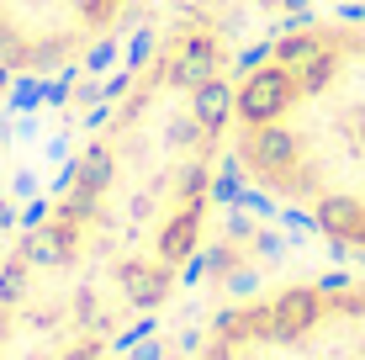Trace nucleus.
<instances>
[{
    "label": "nucleus",
    "mask_w": 365,
    "mask_h": 360,
    "mask_svg": "<svg viewBox=\"0 0 365 360\" xmlns=\"http://www.w3.org/2000/svg\"><path fill=\"white\" fill-rule=\"evenodd\" d=\"M222 287H228L233 297H255V292H259V270H255V265H238V259H233L228 276H222Z\"/></svg>",
    "instance_id": "aec40b11"
},
{
    "label": "nucleus",
    "mask_w": 365,
    "mask_h": 360,
    "mask_svg": "<svg viewBox=\"0 0 365 360\" xmlns=\"http://www.w3.org/2000/svg\"><path fill=\"white\" fill-rule=\"evenodd\" d=\"M191 117L207 128V138H212V133H222L238 117V91L222 80V74H217V80H207V85H196V91H191Z\"/></svg>",
    "instance_id": "0eeeda50"
},
{
    "label": "nucleus",
    "mask_w": 365,
    "mask_h": 360,
    "mask_svg": "<svg viewBox=\"0 0 365 360\" xmlns=\"http://www.w3.org/2000/svg\"><path fill=\"white\" fill-rule=\"evenodd\" d=\"M297 101V69L286 64H270L244 74V85H238V117L249 122V128H265V122H281L286 111Z\"/></svg>",
    "instance_id": "f257e3e1"
},
{
    "label": "nucleus",
    "mask_w": 365,
    "mask_h": 360,
    "mask_svg": "<svg viewBox=\"0 0 365 360\" xmlns=\"http://www.w3.org/2000/svg\"><path fill=\"white\" fill-rule=\"evenodd\" d=\"M154 43H159V32H154V27H138V32H133V43H128V58H122V69H133V74H138V69L148 64V58H154Z\"/></svg>",
    "instance_id": "dca6fc26"
},
{
    "label": "nucleus",
    "mask_w": 365,
    "mask_h": 360,
    "mask_svg": "<svg viewBox=\"0 0 365 360\" xmlns=\"http://www.w3.org/2000/svg\"><path fill=\"white\" fill-rule=\"evenodd\" d=\"M207 165H201V159H191V165L180 170V180H175V191H180V202H196V196H207Z\"/></svg>",
    "instance_id": "f3484780"
},
{
    "label": "nucleus",
    "mask_w": 365,
    "mask_h": 360,
    "mask_svg": "<svg viewBox=\"0 0 365 360\" xmlns=\"http://www.w3.org/2000/svg\"><path fill=\"white\" fill-rule=\"evenodd\" d=\"M69 185H74V159H64V165H58V175H53V191H58V196H64Z\"/></svg>",
    "instance_id": "2f4dec72"
},
{
    "label": "nucleus",
    "mask_w": 365,
    "mask_h": 360,
    "mask_svg": "<svg viewBox=\"0 0 365 360\" xmlns=\"http://www.w3.org/2000/svg\"><path fill=\"white\" fill-rule=\"evenodd\" d=\"M165 80L175 85V91H196V85L217 80V43H212V37H201V32H191V37L170 53Z\"/></svg>",
    "instance_id": "39448f33"
},
{
    "label": "nucleus",
    "mask_w": 365,
    "mask_h": 360,
    "mask_svg": "<svg viewBox=\"0 0 365 360\" xmlns=\"http://www.w3.org/2000/svg\"><path fill=\"white\" fill-rule=\"evenodd\" d=\"M201 360H207V355H201Z\"/></svg>",
    "instance_id": "a19ab883"
},
{
    "label": "nucleus",
    "mask_w": 365,
    "mask_h": 360,
    "mask_svg": "<svg viewBox=\"0 0 365 360\" xmlns=\"http://www.w3.org/2000/svg\"><path fill=\"white\" fill-rule=\"evenodd\" d=\"M117 287L133 313H159L175 292V265H165V259H122Z\"/></svg>",
    "instance_id": "7ed1b4c3"
},
{
    "label": "nucleus",
    "mask_w": 365,
    "mask_h": 360,
    "mask_svg": "<svg viewBox=\"0 0 365 360\" xmlns=\"http://www.w3.org/2000/svg\"><path fill=\"white\" fill-rule=\"evenodd\" d=\"M48 159H58V165L69 159V138H64V133H58V138H48Z\"/></svg>",
    "instance_id": "473e14b6"
},
{
    "label": "nucleus",
    "mask_w": 365,
    "mask_h": 360,
    "mask_svg": "<svg viewBox=\"0 0 365 360\" xmlns=\"http://www.w3.org/2000/svg\"><path fill=\"white\" fill-rule=\"evenodd\" d=\"M165 355H170V350H165L159 339H143L138 350H128V360H165Z\"/></svg>",
    "instance_id": "c756f323"
},
{
    "label": "nucleus",
    "mask_w": 365,
    "mask_h": 360,
    "mask_svg": "<svg viewBox=\"0 0 365 360\" xmlns=\"http://www.w3.org/2000/svg\"><path fill=\"white\" fill-rule=\"evenodd\" d=\"M74 244H80V222H64L53 212V222H43V228H32L21 239V259L37 270H64L74 259Z\"/></svg>",
    "instance_id": "20e7f679"
},
{
    "label": "nucleus",
    "mask_w": 365,
    "mask_h": 360,
    "mask_svg": "<svg viewBox=\"0 0 365 360\" xmlns=\"http://www.w3.org/2000/svg\"><path fill=\"white\" fill-rule=\"evenodd\" d=\"M96 101H106V96H101V85L96 80H80V85H74V111H80V106H96Z\"/></svg>",
    "instance_id": "a878e982"
},
{
    "label": "nucleus",
    "mask_w": 365,
    "mask_h": 360,
    "mask_svg": "<svg viewBox=\"0 0 365 360\" xmlns=\"http://www.w3.org/2000/svg\"><path fill=\"white\" fill-rule=\"evenodd\" d=\"M249 244H255V254H259V259H281V250H286L281 233H255Z\"/></svg>",
    "instance_id": "393cba45"
},
{
    "label": "nucleus",
    "mask_w": 365,
    "mask_h": 360,
    "mask_svg": "<svg viewBox=\"0 0 365 360\" xmlns=\"http://www.w3.org/2000/svg\"><path fill=\"white\" fill-rule=\"evenodd\" d=\"M154 212V196H133V217H148Z\"/></svg>",
    "instance_id": "f704fd0d"
},
{
    "label": "nucleus",
    "mask_w": 365,
    "mask_h": 360,
    "mask_svg": "<svg viewBox=\"0 0 365 360\" xmlns=\"http://www.w3.org/2000/svg\"><path fill=\"white\" fill-rule=\"evenodd\" d=\"M323 48H329V43H323V37L312 32V27H302V32H281V37H275V64L302 69V64H312Z\"/></svg>",
    "instance_id": "1a4fd4ad"
},
{
    "label": "nucleus",
    "mask_w": 365,
    "mask_h": 360,
    "mask_svg": "<svg viewBox=\"0 0 365 360\" xmlns=\"http://www.w3.org/2000/svg\"><path fill=\"white\" fill-rule=\"evenodd\" d=\"M11 80H16V69H11V64H0V101H6V91H11Z\"/></svg>",
    "instance_id": "c9c22d12"
},
{
    "label": "nucleus",
    "mask_w": 365,
    "mask_h": 360,
    "mask_svg": "<svg viewBox=\"0 0 365 360\" xmlns=\"http://www.w3.org/2000/svg\"><path fill=\"white\" fill-rule=\"evenodd\" d=\"M339 16H344V21H365V6H344Z\"/></svg>",
    "instance_id": "4c0bfd02"
},
{
    "label": "nucleus",
    "mask_w": 365,
    "mask_h": 360,
    "mask_svg": "<svg viewBox=\"0 0 365 360\" xmlns=\"http://www.w3.org/2000/svg\"><path fill=\"white\" fill-rule=\"evenodd\" d=\"M154 329H159V324H154V313H143L133 329H122L117 339H111V350H117V355H128V350H138L143 339H154Z\"/></svg>",
    "instance_id": "a211bd4d"
},
{
    "label": "nucleus",
    "mask_w": 365,
    "mask_h": 360,
    "mask_svg": "<svg viewBox=\"0 0 365 360\" xmlns=\"http://www.w3.org/2000/svg\"><path fill=\"white\" fill-rule=\"evenodd\" d=\"M80 122H85L91 133H96V128H106V122H111V101H96V106H85V117H80Z\"/></svg>",
    "instance_id": "c85d7f7f"
},
{
    "label": "nucleus",
    "mask_w": 365,
    "mask_h": 360,
    "mask_svg": "<svg viewBox=\"0 0 365 360\" xmlns=\"http://www.w3.org/2000/svg\"><path fill=\"white\" fill-rule=\"evenodd\" d=\"M255 222H249V212H244V207H233V217H228V239H255Z\"/></svg>",
    "instance_id": "bb28decb"
},
{
    "label": "nucleus",
    "mask_w": 365,
    "mask_h": 360,
    "mask_svg": "<svg viewBox=\"0 0 365 360\" xmlns=\"http://www.w3.org/2000/svg\"><path fill=\"white\" fill-rule=\"evenodd\" d=\"M53 212H58V207L48 202V196H32V202L16 212V228H27V233H32V228H43V222H53Z\"/></svg>",
    "instance_id": "412c9836"
},
{
    "label": "nucleus",
    "mask_w": 365,
    "mask_h": 360,
    "mask_svg": "<svg viewBox=\"0 0 365 360\" xmlns=\"http://www.w3.org/2000/svg\"><path fill=\"white\" fill-rule=\"evenodd\" d=\"M165 360H180V355H165Z\"/></svg>",
    "instance_id": "ea45409f"
},
{
    "label": "nucleus",
    "mask_w": 365,
    "mask_h": 360,
    "mask_svg": "<svg viewBox=\"0 0 365 360\" xmlns=\"http://www.w3.org/2000/svg\"><path fill=\"white\" fill-rule=\"evenodd\" d=\"M74 6H80V16H85V21H106L117 0H74Z\"/></svg>",
    "instance_id": "cd10ccee"
},
{
    "label": "nucleus",
    "mask_w": 365,
    "mask_h": 360,
    "mask_svg": "<svg viewBox=\"0 0 365 360\" xmlns=\"http://www.w3.org/2000/svg\"><path fill=\"white\" fill-rule=\"evenodd\" d=\"M334 74H339V48H323L312 64H302V69H297V96H318V91H329Z\"/></svg>",
    "instance_id": "9b49d317"
},
{
    "label": "nucleus",
    "mask_w": 365,
    "mask_h": 360,
    "mask_svg": "<svg viewBox=\"0 0 365 360\" xmlns=\"http://www.w3.org/2000/svg\"><path fill=\"white\" fill-rule=\"evenodd\" d=\"M128 91H133V69H117L106 85H101V96H106V101H122Z\"/></svg>",
    "instance_id": "b1692460"
},
{
    "label": "nucleus",
    "mask_w": 365,
    "mask_h": 360,
    "mask_svg": "<svg viewBox=\"0 0 365 360\" xmlns=\"http://www.w3.org/2000/svg\"><path fill=\"white\" fill-rule=\"evenodd\" d=\"M244 159L259 170L265 180H292L297 165H302V138L297 128H286V122H265V128H249L244 138Z\"/></svg>",
    "instance_id": "f03ea898"
},
{
    "label": "nucleus",
    "mask_w": 365,
    "mask_h": 360,
    "mask_svg": "<svg viewBox=\"0 0 365 360\" xmlns=\"http://www.w3.org/2000/svg\"><path fill=\"white\" fill-rule=\"evenodd\" d=\"M201 138H207V128H201L191 111H185V117H175L170 128H165V143H170V148H196Z\"/></svg>",
    "instance_id": "2eb2a0df"
},
{
    "label": "nucleus",
    "mask_w": 365,
    "mask_h": 360,
    "mask_svg": "<svg viewBox=\"0 0 365 360\" xmlns=\"http://www.w3.org/2000/svg\"><path fill=\"white\" fill-rule=\"evenodd\" d=\"M27 43H21V32L16 27H6V21H0V64H11V69H21L27 64Z\"/></svg>",
    "instance_id": "6ab92c4d"
},
{
    "label": "nucleus",
    "mask_w": 365,
    "mask_h": 360,
    "mask_svg": "<svg viewBox=\"0 0 365 360\" xmlns=\"http://www.w3.org/2000/svg\"><path fill=\"white\" fill-rule=\"evenodd\" d=\"M191 350H201V334L185 329V334H180V355H191Z\"/></svg>",
    "instance_id": "72a5a7b5"
},
{
    "label": "nucleus",
    "mask_w": 365,
    "mask_h": 360,
    "mask_svg": "<svg viewBox=\"0 0 365 360\" xmlns=\"http://www.w3.org/2000/svg\"><path fill=\"white\" fill-rule=\"evenodd\" d=\"M275 58V43H255V48H244L238 53V74H255V69H265Z\"/></svg>",
    "instance_id": "5701e85b"
},
{
    "label": "nucleus",
    "mask_w": 365,
    "mask_h": 360,
    "mask_svg": "<svg viewBox=\"0 0 365 360\" xmlns=\"http://www.w3.org/2000/svg\"><path fill=\"white\" fill-rule=\"evenodd\" d=\"M111 180H117V159H111V148L96 143V148H85V154L74 159V185H85V191L106 196Z\"/></svg>",
    "instance_id": "6e6552de"
},
{
    "label": "nucleus",
    "mask_w": 365,
    "mask_h": 360,
    "mask_svg": "<svg viewBox=\"0 0 365 360\" xmlns=\"http://www.w3.org/2000/svg\"><path fill=\"white\" fill-rule=\"evenodd\" d=\"M32 106H43V80H37V74H16L11 91H6V111L21 117V111H32Z\"/></svg>",
    "instance_id": "f8f14e48"
},
{
    "label": "nucleus",
    "mask_w": 365,
    "mask_h": 360,
    "mask_svg": "<svg viewBox=\"0 0 365 360\" xmlns=\"http://www.w3.org/2000/svg\"><path fill=\"white\" fill-rule=\"evenodd\" d=\"M27 259H6V265H0V307H16L21 302V297H27Z\"/></svg>",
    "instance_id": "ddd939ff"
},
{
    "label": "nucleus",
    "mask_w": 365,
    "mask_h": 360,
    "mask_svg": "<svg viewBox=\"0 0 365 360\" xmlns=\"http://www.w3.org/2000/svg\"><path fill=\"white\" fill-rule=\"evenodd\" d=\"M0 228H16V207L11 202H0Z\"/></svg>",
    "instance_id": "e433bc0d"
},
{
    "label": "nucleus",
    "mask_w": 365,
    "mask_h": 360,
    "mask_svg": "<svg viewBox=\"0 0 365 360\" xmlns=\"http://www.w3.org/2000/svg\"><path fill=\"white\" fill-rule=\"evenodd\" d=\"M201 212H207V196H196V202H185L175 217H165L159 244H154L165 265H185V259L196 254V244H201Z\"/></svg>",
    "instance_id": "423d86ee"
},
{
    "label": "nucleus",
    "mask_w": 365,
    "mask_h": 360,
    "mask_svg": "<svg viewBox=\"0 0 365 360\" xmlns=\"http://www.w3.org/2000/svg\"><path fill=\"white\" fill-rule=\"evenodd\" d=\"M281 6H286V11H307V0H281Z\"/></svg>",
    "instance_id": "58836bf2"
},
{
    "label": "nucleus",
    "mask_w": 365,
    "mask_h": 360,
    "mask_svg": "<svg viewBox=\"0 0 365 360\" xmlns=\"http://www.w3.org/2000/svg\"><path fill=\"white\" fill-rule=\"evenodd\" d=\"M80 64H64L53 69V80H43V106H69L74 101V85H80Z\"/></svg>",
    "instance_id": "4468645a"
},
{
    "label": "nucleus",
    "mask_w": 365,
    "mask_h": 360,
    "mask_svg": "<svg viewBox=\"0 0 365 360\" xmlns=\"http://www.w3.org/2000/svg\"><path fill=\"white\" fill-rule=\"evenodd\" d=\"M238 196H244V159H238V154H222L217 180L207 185V202H217V207H238Z\"/></svg>",
    "instance_id": "9d476101"
},
{
    "label": "nucleus",
    "mask_w": 365,
    "mask_h": 360,
    "mask_svg": "<svg viewBox=\"0 0 365 360\" xmlns=\"http://www.w3.org/2000/svg\"><path fill=\"white\" fill-rule=\"evenodd\" d=\"M111 64H117V37H101L91 53H85V64H80V69H85V74H106Z\"/></svg>",
    "instance_id": "4be33fe9"
},
{
    "label": "nucleus",
    "mask_w": 365,
    "mask_h": 360,
    "mask_svg": "<svg viewBox=\"0 0 365 360\" xmlns=\"http://www.w3.org/2000/svg\"><path fill=\"white\" fill-rule=\"evenodd\" d=\"M11 185H16V196H21V202H32V196H43V191H37V175H32V170H21V175L11 180Z\"/></svg>",
    "instance_id": "7c9ffc66"
}]
</instances>
